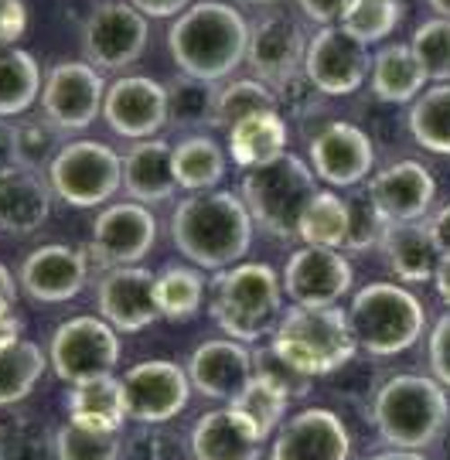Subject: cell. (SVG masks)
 Wrapping results in <instances>:
<instances>
[{"label": "cell", "instance_id": "1", "mask_svg": "<svg viewBox=\"0 0 450 460\" xmlns=\"http://www.w3.org/2000/svg\"><path fill=\"white\" fill-rule=\"evenodd\" d=\"M167 49L181 75L222 83L246 62L250 21L222 0H195L167 31Z\"/></svg>", "mask_w": 450, "mask_h": 460}, {"label": "cell", "instance_id": "2", "mask_svg": "<svg viewBox=\"0 0 450 460\" xmlns=\"http://www.w3.org/2000/svg\"><path fill=\"white\" fill-rule=\"evenodd\" d=\"M171 239L201 270H229L252 246V215L235 191H201L178 201Z\"/></svg>", "mask_w": 450, "mask_h": 460}, {"label": "cell", "instance_id": "3", "mask_svg": "<svg viewBox=\"0 0 450 460\" xmlns=\"http://www.w3.org/2000/svg\"><path fill=\"white\" fill-rule=\"evenodd\" d=\"M450 423V395L434 376H389L372 399V427L393 450H427Z\"/></svg>", "mask_w": 450, "mask_h": 460}, {"label": "cell", "instance_id": "4", "mask_svg": "<svg viewBox=\"0 0 450 460\" xmlns=\"http://www.w3.org/2000/svg\"><path fill=\"white\" fill-rule=\"evenodd\" d=\"M269 351L300 378H324L341 372L358 355L349 311L334 307H290L269 334Z\"/></svg>", "mask_w": 450, "mask_h": 460}, {"label": "cell", "instance_id": "5", "mask_svg": "<svg viewBox=\"0 0 450 460\" xmlns=\"http://www.w3.org/2000/svg\"><path fill=\"white\" fill-rule=\"evenodd\" d=\"M284 279L269 263H235L212 279V321L233 341H260L284 317Z\"/></svg>", "mask_w": 450, "mask_h": 460}, {"label": "cell", "instance_id": "6", "mask_svg": "<svg viewBox=\"0 0 450 460\" xmlns=\"http://www.w3.org/2000/svg\"><path fill=\"white\" fill-rule=\"evenodd\" d=\"M355 345L368 358L406 355L427 331V307L400 283H368L349 304Z\"/></svg>", "mask_w": 450, "mask_h": 460}, {"label": "cell", "instance_id": "7", "mask_svg": "<svg viewBox=\"0 0 450 460\" xmlns=\"http://www.w3.org/2000/svg\"><path fill=\"white\" fill-rule=\"evenodd\" d=\"M317 174L297 154H284L280 161L267 167L246 171L239 181V198L246 201L252 226L273 235V239H297V226L304 208L317 195Z\"/></svg>", "mask_w": 450, "mask_h": 460}, {"label": "cell", "instance_id": "8", "mask_svg": "<svg viewBox=\"0 0 450 460\" xmlns=\"http://www.w3.org/2000/svg\"><path fill=\"white\" fill-rule=\"evenodd\" d=\"M49 184L72 208H100L123 188V154L100 140H68L49 164Z\"/></svg>", "mask_w": 450, "mask_h": 460}, {"label": "cell", "instance_id": "9", "mask_svg": "<svg viewBox=\"0 0 450 460\" xmlns=\"http://www.w3.org/2000/svg\"><path fill=\"white\" fill-rule=\"evenodd\" d=\"M49 362L55 376L68 385H83L93 378H106L119 365V338L117 328L102 317L75 314L62 321L49 341Z\"/></svg>", "mask_w": 450, "mask_h": 460}, {"label": "cell", "instance_id": "10", "mask_svg": "<svg viewBox=\"0 0 450 460\" xmlns=\"http://www.w3.org/2000/svg\"><path fill=\"white\" fill-rule=\"evenodd\" d=\"M147 38V17L130 0H102L89 11L83 24V55L100 72H117L134 66L144 55Z\"/></svg>", "mask_w": 450, "mask_h": 460}, {"label": "cell", "instance_id": "11", "mask_svg": "<svg viewBox=\"0 0 450 460\" xmlns=\"http://www.w3.org/2000/svg\"><path fill=\"white\" fill-rule=\"evenodd\" d=\"M311 38L304 34L294 14L287 11H267L250 24V49H246V66L252 68V79L267 83L269 89L284 85L304 72Z\"/></svg>", "mask_w": 450, "mask_h": 460}, {"label": "cell", "instance_id": "12", "mask_svg": "<svg viewBox=\"0 0 450 460\" xmlns=\"http://www.w3.org/2000/svg\"><path fill=\"white\" fill-rule=\"evenodd\" d=\"M106 83L89 62H58L49 68L41 85V113L62 133L85 130L102 113Z\"/></svg>", "mask_w": 450, "mask_h": 460}, {"label": "cell", "instance_id": "13", "mask_svg": "<svg viewBox=\"0 0 450 460\" xmlns=\"http://www.w3.org/2000/svg\"><path fill=\"white\" fill-rule=\"evenodd\" d=\"M119 385H123L127 416H134L140 423H150V427L181 416L188 399H191L188 368L164 362V358H150V362L127 368Z\"/></svg>", "mask_w": 450, "mask_h": 460}, {"label": "cell", "instance_id": "14", "mask_svg": "<svg viewBox=\"0 0 450 460\" xmlns=\"http://www.w3.org/2000/svg\"><path fill=\"white\" fill-rule=\"evenodd\" d=\"M372 72V58H368V45L358 38H351L341 24L331 28H317L311 45H307V58H304V75L324 93V96H349L368 79Z\"/></svg>", "mask_w": 450, "mask_h": 460}, {"label": "cell", "instance_id": "15", "mask_svg": "<svg viewBox=\"0 0 450 460\" xmlns=\"http://www.w3.org/2000/svg\"><path fill=\"white\" fill-rule=\"evenodd\" d=\"M307 164L314 167L317 178L331 184V188H355L372 174L375 147H372V140L362 127L334 119V123H324L311 137Z\"/></svg>", "mask_w": 450, "mask_h": 460}, {"label": "cell", "instance_id": "16", "mask_svg": "<svg viewBox=\"0 0 450 460\" xmlns=\"http://www.w3.org/2000/svg\"><path fill=\"white\" fill-rule=\"evenodd\" d=\"M284 294L294 307H334L355 283V270L338 249L300 246L284 266Z\"/></svg>", "mask_w": 450, "mask_h": 460}, {"label": "cell", "instance_id": "17", "mask_svg": "<svg viewBox=\"0 0 450 460\" xmlns=\"http://www.w3.org/2000/svg\"><path fill=\"white\" fill-rule=\"evenodd\" d=\"M102 119L123 140H150L167 127V85L150 75H123L106 89Z\"/></svg>", "mask_w": 450, "mask_h": 460}, {"label": "cell", "instance_id": "18", "mask_svg": "<svg viewBox=\"0 0 450 460\" xmlns=\"http://www.w3.org/2000/svg\"><path fill=\"white\" fill-rule=\"evenodd\" d=\"M157 218L140 201L106 205L93 226V252L102 266H140V260L154 249Z\"/></svg>", "mask_w": 450, "mask_h": 460}, {"label": "cell", "instance_id": "19", "mask_svg": "<svg viewBox=\"0 0 450 460\" xmlns=\"http://www.w3.org/2000/svg\"><path fill=\"white\" fill-rule=\"evenodd\" d=\"M351 433L331 410H300L277 429L269 460H349Z\"/></svg>", "mask_w": 450, "mask_h": 460}, {"label": "cell", "instance_id": "20", "mask_svg": "<svg viewBox=\"0 0 450 460\" xmlns=\"http://www.w3.org/2000/svg\"><path fill=\"white\" fill-rule=\"evenodd\" d=\"M366 195L383 222H423L434 208L437 181L419 161H396L372 174Z\"/></svg>", "mask_w": 450, "mask_h": 460}, {"label": "cell", "instance_id": "21", "mask_svg": "<svg viewBox=\"0 0 450 460\" xmlns=\"http://www.w3.org/2000/svg\"><path fill=\"white\" fill-rule=\"evenodd\" d=\"M85 277H89V260L83 249L49 243L24 256L17 283L38 304H66L83 294Z\"/></svg>", "mask_w": 450, "mask_h": 460}, {"label": "cell", "instance_id": "22", "mask_svg": "<svg viewBox=\"0 0 450 460\" xmlns=\"http://www.w3.org/2000/svg\"><path fill=\"white\" fill-rule=\"evenodd\" d=\"M157 273L144 266H117L100 279L96 287V307L106 324L117 331H144L150 328L161 311H157Z\"/></svg>", "mask_w": 450, "mask_h": 460}, {"label": "cell", "instance_id": "23", "mask_svg": "<svg viewBox=\"0 0 450 460\" xmlns=\"http://www.w3.org/2000/svg\"><path fill=\"white\" fill-rule=\"evenodd\" d=\"M252 372H256L252 351L233 338L201 341L188 358L191 389L205 399H218V402H235V395L250 385Z\"/></svg>", "mask_w": 450, "mask_h": 460}, {"label": "cell", "instance_id": "24", "mask_svg": "<svg viewBox=\"0 0 450 460\" xmlns=\"http://www.w3.org/2000/svg\"><path fill=\"white\" fill-rule=\"evenodd\" d=\"M263 444H267V437L235 406L205 412L199 416V423L188 429L191 460H260Z\"/></svg>", "mask_w": 450, "mask_h": 460}, {"label": "cell", "instance_id": "25", "mask_svg": "<svg viewBox=\"0 0 450 460\" xmlns=\"http://www.w3.org/2000/svg\"><path fill=\"white\" fill-rule=\"evenodd\" d=\"M51 184L49 174L34 167L14 164L0 171V232L28 235L41 229L51 215Z\"/></svg>", "mask_w": 450, "mask_h": 460}, {"label": "cell", "instance_id": "26", "mask_svg": "<svg viewBox=\"0 0 450 460\" xmlns=\"http://www.w3.org/2000/svg\"><path fill=\"white\" fill-rule=\"evenodd\" d=\"M379 252H383L389 270L402 283H427V279H434L437 266L444 260V252H440V246L430 235L427 218L423 222H385L383 239H379Z\"/></svg>", "mask_w": 450, "mask_h": 460}, {"label": "cell", "instance_id": "27", "mask_svg": "<svg viewBox=\"0 0 450 460\" xmlns=\"http://www.w3.org/2000/svg\"><path fill=\"white\" fill-rule=\"evenodd\" d=\"M171 154L174 147H167L157 137L137 140L134 147L123 154V191L130 195V201L157 205L178 191Z\"/></svg>", "mask_w": 450, "mask_h": 460}, {"label": "cell", "instance_id": "28", "mask_svg": "<svg viewBox=\"0 0 450 460\" xmlns=\"http://www.w3.org/2000/svg\"><path fill=\"white\" fill-rule=\"evenodd\" d=\"M287 119L280 110H260V113L239 119L229 130V157L243 171H256L273 161H280L287 154Z\"/></svg>", "mask_w": 450, "mask_h": 460}, {"label": "cell", "instance_id": "29", "mask_svg": "<svg viewBox=\"0 0 450 460\" xmlns=\"http://www.w3.org/2000/svg\"><path fill=\"white\" fill-rule=\"evenodd\" d=\"M368 83H372L375 99H383L389 106H410L423 96V85L430 79L419 66L417 51L410 49V41L406 45L396 41V45H385V49L375 51Z\"/></svg>", "mask_w": 450, "mask_h": 460}, {"label": "cell", "instance_id": "30", "mask_svg": "<svg viewBox=\"0 0 450 460\" xmlns=\"http://www.w3.org/2000/svg\"><path fill=\"white\" fill-rule=\"evenodd\" d=\"M123 420H127V402L119 378H93L68 389V423L96 433H119Z\"/></svg>", "mask_w": 450, "mask_h": 460}, {"label": "cell", "instance_id": "31", "mask_svg": "<svg viewBox=\"0 0 450 460\" xmlns=\"http://www.w3.org/2000/svg\"><path fill=\"white\" fill-rule=\"evenodd\" d=\"M171 164H174V181L188 195L216 191L218 181L225 178V150L208 133H191L181 144H174Z\"/></svg>", "mask_w": 450, "mask_h": 460}, {"label": "cell", "instance_id": "32", "mask_svg": "<svg viewBox=\"0 0 450 460\" xmlns=\"http://www.w3.org/2000/svg\"><path fill=\"white\" fill-rule=\"evenodd\" d=\"M49 358L28 338H4L0 341V410H11L34 393L38 378L45 376Z\"/></svg>", "mask_w": 450, "mask_h": 460}, {"label": "cell", "instance_id": "33", "mask_svg": "<svg viewBox=\"0 0 450 460\" xmlns=\"http://www.w3.org/2000/svg\"><path fill=\"white\" fill-rule=\"evenodd\" d=\"M349 235H351V208L349 198H341L338 191H328L321 188L311 205L304 208L297 226V239L307 243V246H321V249H349Z\"/></svg>", "mask_w": 450, "mask_h": 460}, {"label": "cell", "instance_id": "34", "mask_svg": "<svg viewBox=\"0 0 450 460\" xmlns=\"http://www.w3.org/2000/svg\"><path fill=\"white\" fill-rule=\"evenodd\" d=\"M41 85H45V75L31 51L17 45L0 49V119H11L34 106V99H41Z\"/></svg>", "mask_w": 450, "mask_h": 460}, {"label": "cell", "instance_id": "35", "mask_svg": "<svg viewBox=\"0 0 450 460\" xmlns=\"http://www.w3.org/2000/svg\"><path fill=\"white\" fill-rule=\"evenodd\" d=\"M218 83L178 75L167 83V123L178 130H205L216 127Z\"/></svg>", "mask_w": 450, "mask_h": 460}, {"label": "cell", "instance_id": "36", "mask_svg": "<svg viewBox=\"0 0 450 460\" xmlns=\"http://www.w3.org/2000/svg\"><path fill=\"white\" fill-rule=\"evenodd\" d=\"M406 127L423 150L450 157V83L430 85L417 102H410Z\"/></svg>", "mask_w": 450, "mask_h": 460}, {"label": "cell", "instance_id": "37", "mask_svg": "<svg viewBox=\"0 0 450 460\" xmlns=\"http://www.w3.org/2000/svg\"><path fill=\"white\" fill-rule=\"evenodd\" d=\"M290 399H294V395L287 393L284 385H277L273 378L252 372L250 385L235 395V402H229V406H235L243 416H250L252 423H256V429L269 440V437L287 423V406H290Z\"/></svg>", "mask_w": 450, "mask_h": 460}, {"label": "cell", "instance_id": "38", "mask_svg": "<svg viewBox=\"0 0 450 460\" xmlns=\"http://www.w3.org/2000/svg\"><path fill=\"white\" fill-rule=\"evenodd\" d=\"M154 296H157L161 317H167V321H188V317H195L201 307L205 279H201V273L191 270V266L171 263V266H164V273H157Z\"/></svg>", "mask_w": 450, "mask_h": 460}, {"label": "cell", "instance_id": "39", "mask_svg": "<svg viewBox=\"0 0 450 460\" xmlns=\"http://www.w3.org/2000/svg\"><path fill=\"white\" fill-rule=\"evenodd\" d=\"M260 110H280L277 93L260 79H233V83L218 85L216 102V127L218 130H233L239 119L260 113Z\"/></svg>", "mask_w": 450, "mask_h": 460}, {"label": "cell", "instance_id": "40", "mask_svg": "<svg viewBox=\"0 0 450 460\" xmlns=\"http://www.w3.org/2000/svg\"><path fill=\"white\" fill-rule=\"evenodd\" d=\"M0 460H55V433L31 416L0 423Z\"/></svg>", "mask_w": 450, "mask_h": 460}, {"label": "cell", "instance_id": "41", "mask_svg": "<svg viewBox=\"0 0 450 460\" xmlns=\"http://www.w3.org/2000/svg\"><path fill=\"white\" fill-rule=\"evenodd\" d=\"M400 0H351L345 17H341V28L351 38H358L362 45H375V41H383L385 34L400 24Z\"/></svg>", "mask_w": 450, "mask_h": 460}, {"label": "cell", "instance_id": "42", "mask_svg": "<svg viewBox=\"0 0 450 460\" xmlns=\"http://www.w3.org/2000/svg\"><path fill=\"white\" fill-rule=\"evenodd\" d=\"M410 49L417 51L419 66H423L430 83H450V21H444V17L423 21L410 38Z\"/></svg>", "mask_w": 450, "mask_h": 460}, {"label": "cell", "instance_id": "43", "mask_svg": "<svg viewBox=\"0 0 450 460\" xmlns=\"http://www.w3.org/2000/svg\"><path fill=\"white\" fill-rule=\"evenodd\" d=\"M55 460H123L117 433H96L75 423L55 429Z\"/></svg>", "mask_w": 450, "mask_h": 460}, {"label": "cell", "instance_id": "44", "mask_svg": "<svg viewBox=\"0 0 450 460\" xmlns=\"http://www.w3.org/2000/svg\"><path fill=\"white\" fill-rule=\"evenodd\" d=\"M58 137L62 130L49 123L45 116H28V119H21L17 123V161L24 167H34V171H41V167H49L55 161V154H58Z\"/></svg>", "mask_w": 450, "mask_h": 460}, {"label": "cell", "instance_id": "45", "mask_svg": "<svg viewBox=\"0 0 450 460\" xmlns=\"http://www.w3.org/2000/svg\"><path fill=\"white\" fill-rule=\"evenodd\" d=\"M123 460H191L188 444L164 429H144L123 447Z\"/></svg>", "mask_w": 450, "mask_h": 460}, {"label": "cell", "instance_id": "46", "mask_svg": "<svg viewBox=\"0 0 450 460\" xmlns=\"http://www.w3.org/2000/svg\"><path fill=\"white\" fill-rule=\"evenodd\" d=\"M351 208V235H349V249L351 252H366V249H375L379 246V239H383V215L375 212V205L366 198H355L349 201Z\"/></svg>", "mask_w": 450, "mask_h": 460}, {"label": "cell", "instance_id": "47", "mask_svg": "<svg viewBox=\"0 0 450 460\" xmlns=\"http://www.w3.org/2000/svg\"><path fill=\"white\" fill-rule=\"evenodd\" d=\"M273 93H277V106H284L287 113L297 116V119L317 113V110H321V99H324V93H321L304 72L294 75V79H287L284 85H277Z\"/></svg>", "mask_w": 450, "mask_h": 460}, {"label": "cell", "instance_id": "48", "mask_svg": "<svg viewBox=\"0 0 450 460\" xmlns=\"http://www.w3.org/2000/svg\"><path fill=\"white\" fill-rule=\"evenodd\" d=\"M427 358H430V376L450 389V311L437 317L434 331H430V345H427Z\"/></svg>", "mask_w": 450, "mask_h": 460}, {"label": "cell", "instance_id": "49", "mask_svg": "<svg viewBox=\"0 0 450 460\" xmlns=\"http://www.w3.org/2000/svg\"><path fill=\"white\" fill-rule=\"evenodd\" d=\"M28 31V4L0 0V49H14Z\"/></svg>", "mask_w": 450, "mask_h": 460}, {"label": "cell", "instance_id": "50", "mask_svg": "<svg viewBox=\"0 0 450 460\" xmlns=\"http://www.w3.org/2000/svg\"><path fill=\"white\" fill-rule=\"evenodd\" d=\"M14 296H17L14 277H11L7 266L0 263V341L21 334V321L14 317Z\"/></svg>", "mask_w": 450, "mask_h": 460}, {"label": "cell", "instance_id": "51", "mask_svg": "<svg viewBox=\"0 0 450 460\" xmlns=\"http://www.w3.org/2000/svg\"><path fill=\"white\" fill-rule=\"evenodd\" d=\"M351 0H297L300 14L307 21H314L321 28H331V24H341V17L349 11Z\"/></svg>", "mask_w": 450, "mask_h": 460}, {"label": "cell", "instance_id": "52", "mask_svg": "<svg viewBox=\"0 0 450 460\" xmlns=\"http://www.w3.org/2000/svg\"><path fill=\"white\" fill-rule=\"evenodd\" d=\"M144 17H181L195 0H130Z\"/></svg>", "mask_w": 450, "mask_h": 460}, {"label": "cell", "instance_id": "53", "mask_svg": "<svg viewBox=\"0 0 450 460\" xmlns=\"http://www.w3.org/2000/svg\"><path fill=\"white\" fill-rule=\"evenodd\" d=\"M14 164H21L17 161V123L0 119V171Z\"/></svg>", "mask_w": 450, "mask_h": 460}, {"label": "cell", "instance_id": "54", "mask_svg": "<svg viewBox=\"0 0 450 460\" xmlns=\"http://www.w3.org/2000/svg\"><path fill=\"white\" fill-rule=\"evenodd\" d=\"M427 226H430V235H434V243L440 246V252L447 256L450 252V205L437 208V212L427 218Z\"/></svg>", "mask_w": 450, "mask_h": 460}, {"label": "cell", "instance_id": "55", "mask_svg": "<svg viewBox=\"0 0 450 460\" xmlns=\"http://www.w3.org/2000/svg\"><path fill=\"white\" fill-rule=\"evenodd\" d=\"M434 287H437V296H440V304H447L450 307V252L440 260L434 273Z\"/></svg>", "mask_w": 450, "mask_h": 460}, {"label": "cell", "instance_id": "56", "mask_svg": "<svg viewBox=\"0 0 450 460\" xmlns=\"http://www.w3.org/2000/svg\"><path fill=\"white\" fill-rule=\"evenodd\" d=\"M368 460H427V457H423L419 450H393V447H389V450H379V454H372Z\"/></svg>", "mask_w": 450, "mask_h": 460}, {"label": "cell", "instance_id": "57", "mask_svg": "<svg viewBox=\"0 0 450 460\" xmlns=\"http://www.w3.org/2000/svg\"><path fill=\"white\" fill-rule=\"evenodd\" d=\"M427 4H430V11H434L437 17L450 21V0H427Z\"/></svg>", "mask_w": 450, "mask_h": 460}, {"label": "cell", "instance_id": "58", "mask_svg": "<svg viewBox=\"0 0 450 460\" xmlns=\"http://www.w3.org/2000/svg\"><path fill=\"white\" fill-rule=\"evenodd\" d=\"M243 4H256V7H263V4H277V0H243Z\"/></svg>", "mask_w": 450, "mask_h": 460}]
</instances>
